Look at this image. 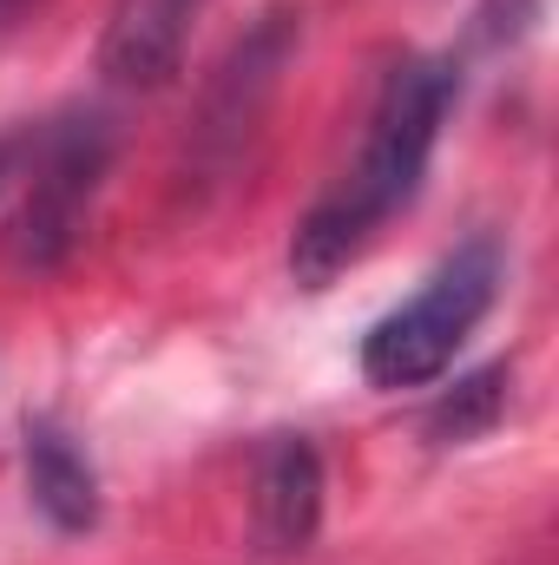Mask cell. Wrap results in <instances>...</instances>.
<instances>
[{
  "instance_id": "cell-1",
  "label": "cell",
  "mask_w": 559,
  "mask_h": 565,
  "mask_svg": "<svg viewBox=\"0 0 559 565\" xmlns=\"http://www.w3.org/2000/svg\"><path fill=\"white\" fill-rule=\"evenodd\" d=\"M454 93H461V66L454 60H428V53L402 60L382 79L356 164L303 211V224L289 237V277L303 289H329L369 250V237L421 191Z\"/></svg>"
},
{
  "instance_id": "cell-2",
  "label": "cell",
  "mask_w": 559,
  "mask_h": 565,
  "mask_svg": "<svg viewBox=\"0 0 559 565\" xmlns=\"http://www.w3.org/2000/svg\"><path fill=\"white\" fill-rule=\"evenodd\" d=\"M500 277H507V257H500L494 237H467L461 250H447L434 264V277L362 335L369 388H389V395L395 388H428L454 362V349L481 329V316L494 309Z\"/></svg>"
},
{
  "instance_id": "cell-3",
  "label": "cell",
  "mask_w": 559,
  "mask_h": 565,
  "mask_svg": "<svg viewBox=\"0 0 559 565\" xmlns=\"http://www.w3.org/2000/svg\"><path fill=\"white\" fill-rule=\"evenodd\" d=\"M113 151H119V132L93 106H73L40 132L33 171H27V198H20V211L7 224V257L20 270H60L73 257V244L86 237L93 198H99V184L113 171Z\"/></svg>"
},
{
  "instance_id": "cell-4",
  "label": "cell",
  "mask_w": 559,
  "mask_h": 565,
  "mask_svg": "<svg viewBox=\"0 0 559 565\" xmlns=\"http://www.w3.org/2000/svg\"><path fill=\"white\" fill-rule=\"evenodd\" d=\"M296 46H303V7H264L251 26H244V40L218 60V73H211V86H204V106H198V119H191V171L204 178V184H218V178H231V164L244 158V139L257 132V119H264V106H271V93H277L283 66L296 60Z\"/></svg>"
},
{
  "instance_id": "cell-5",
  "label": "cell",
  "mask_w": 559,
  "mask_h": 565,
  "mask_svg": "<svg viewBox=\"0 0 559 565\" xmlns=\"http://www.w3.org/2000/svg\"><path fill=\"white\" fill-rule=\"evenodd\" d=\"M204 0H113L99 33V73L126 93H158L184 66Z\"/></svg>"
},
{
  "instance_id": "cell-6",
  "label": "cell",
  "mask_w": 559,
  "mask_h": 565,
  "mask_svg": "<svg viewBox=\"0 0 559 565\" xmlns=\"http://www.w3.org/2000/svg\"><path fill=\"white\" fill-rule=\"evenodd\" d=\"M257 546L271 559H296L309 553L316 526H323V454L309 434H271L257 454Z\"/></svg>"
},
{
  "instance_id": "cell-7",
  "label": "cell",
  "mask_w": 559,
  "mask_h": 565,
  "mask_svg": "<svg viewBox=\"0 0 559 565\" xmlns=\"http://www.w3.org/2000/svg\"><path fill=\"white\" fill-rule=\"evenodd\" d=\"M27 493L40 507V520L53 533H93L99 526V473L86 460V447L53 422V415H33L27 422Z\"/></svg>"
},
{
  "instance_id": "cell-8",
  "label": "cell",
  "mask_w": 559,
  "mask_h": 565,
  "mask_svg": "<svg viewBox=\"0 0 559 565\" xmlns=\"http://www.w3.org/2000/svg\"><path fill=\"white\" fill-rule=\"evenodd\" d=\"M507 388H514V369H507V362H487V369L461 375L454 388L434 395V408L421 415V434H428L434 447H467V440H481L487 427L507 415Z\"/></svg>"
},
{
  "instance_id": "cell-9",
  "label": "cell",
  "mask_w": 559,
  "mask_h": 565,
  "mask_svg": "<svg viewBox=\"0 0 559 565\" xmlns=\"http://www.w3.org/2000/svg\"><path fill=\"white\" fill-rule=\"evenodd\" d=\"M20 151H27V139H0V184L13 178V164H20Z\"/></svg>"
},
{
  "instance_id": "cell-10",
  "label": "cell",
  "mask_w": 559,
  "mask_h": 565,
  "mask_svg": "<svg viewBox=\"0 0 559 565\" xmlns=\"http://www.w3.org/2000/svg\"><path fill=\"white\" fill-rule=\"evenodd\" d=\"M27 7H33V0H0V33H7V26H13V20L27 13Z\"/></svg>"
}]
</instances>
